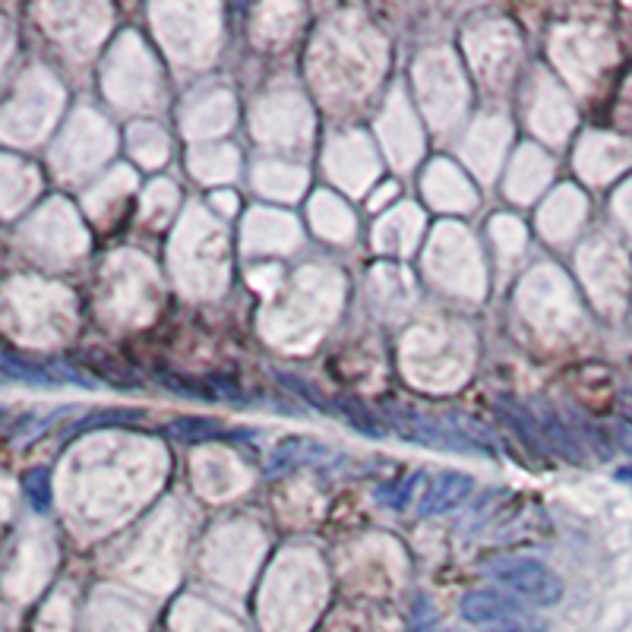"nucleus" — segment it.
Returning a JSON list of instances; mask_svg holds the SVG:
<instances>
[{
  "label": "nucleus",
  "mask_w": 632,
  "mask_h": 632,
  "mask_svg": "<svg viewBox=\"0 0 632 632\" xmlns=\"http://www.w3.org/2000/svg\"><path fill=\"white\" fill-rule=\"evenodd\" d=\"M487 576L493 582H500L503 591H509L512 598H519L525 604L535 607H553L563 598V582L550 566L541 560L528 557H500L497 563L487 566Z\"/></svg>",
  "instance_id": "f257e3e1"
},
{
  "label": "nucleus",
  "mask_w": 632,
  "mask_h": 632,
  "mask_svg": "<svg viewBox=\"0 0 632 632\" xmlns=\"http://www.w3.org/2000/svg\"><path fill=\"white\" fill-rule=\"evenodd\" d=\"M329 456H332V449L326 443H320V440H313V437H285V440L275 443L266 471L269 474H285V471H294L301 465L326 462Z\"/></svg>",
  "instance_id": "39448f33"
},
{
  "label": "nucleus",
  "mask_w": 632,
  "mask_h": 632,
  "mask_svg": "<svg viewBox=\"0 0 632 632\" xmlns=\"http://www.w3.org/2000/svg\"><path fill=\"white\" fill-rule=\"evenodd\" d=\"M617 433H620V440H623V446H626V449L632 452V427H629V424H620V430H617Z\"/></svg>",
  "instance_id": "4468645a"
},
{
  "label": "nucleus",
  "mask_w": 632,
  "mask_h": 632,
  "mask_svg": "<svg viewBox=\"0 0 632 632\" xmlns=\"http://www.w3.org/2000/svg\"><path fill=\"white\" fill-rule=\"evenodd\" d=\"M474 490V478L465 471H440L427 481L421 500H418V512L421 516H440V512L456 509L468 500V493Z\"/></svg>",
  "instance_id": "20e7f679"
},
{
  "label": "nucleus",
  "mask_w": 632,
  "mask_h": 632,
  "mask_svg": "<svg viewBox=\"0 0 632 632\" xmlns=\"http://www.w3.org/2000/svg\"><path fill=\"white\" fill-rule=\"evenodd\" d=\"M547 433H550V437H557V424L547 421ZM563 446H566V452H569L572 459H579V452H576V446H572V440H569V437H563Z\"/></svg>",
  "instance_id": "ddd939ff"
},
{
  "label": "nucleus",
  "mask_w": 632,
  "mask_h": 632,
  "mask_svg": "<svg viewBox=\"0 0 632 632\" xmlns=\"http://www.w3.org/2000/svg\"><path fill=\"white\" fill-rule=\"evenodd\" d=\"M462 617L474 626H497L506 620L525 617V607L519 598L506 595L497 588H474L462 598Z\"/></svg>",
  "instance_id": "7ed1b4c3"
},
{
  "label": "nucleus",
  "mask_w": 632,
  "mask_h": 632,
  "mask_svg": "<svg viewBox=\"0 0 632 632\" xmlns=\"http://www.w3.org/2000/svg\"><path fill=\"white\" fill-rule=\"evenodd\" d=\"M23 493L35 512H48L51 506V481H48V468H29L23 474Z\"/></svg>",
  "instance_id": "1a4fd4ad"
},
{
  "label": "nucleus",
  "mask_w": 632,
  "mask_h": 632,
  "mask_svg": "<svg viewBox=\"0 0 632 632\" xmlns=\"http://www.w3.org/2000/svg\"><path fill=\"white\" fill-rule=\"evenodd\" d=\"M487 632H544V623L528 620V617H516V620H506V623L490 626Z\"/></svg>",
  "instance_id": "f8f14e48"
},
{
  "label": "nucleus",
  "mask_w": 632,
  "mask_h": 632,
  "mask_svg": "<svg viewBox=\"0 0 632 632\" xmlns=\"http://www.w3.org/2000/svg\"><path fill=\"white\" fill-rule=\"evenodd\" d=\"M4 370H7L10 380L35 383V386H57V383H83V386H92V380H83L70 367H61V364L51 367V364L26 361L23 354H16V351H7L4 354Z\"/></svg>",
  "instance_id": "423d86ee"
},
{
  "label": "nucleus",
  "mask_w": 632,
  "mask_h": 632,
  "mask_svg": "<svg viewBox=\"0 0 632 632\" xmlns=\"http://www.w3.org/2000/svg\"><path fill=\"white\" fill-rule=\"evenodd\" d=\"M146 421V411L136 408H111V411H92L86 418H79L67 427V437H76V433H86L95 427H108V424H140Z\"/></svg>",
  "instance_id": "6e6552de"
},
{
  "label": "nucleus",
  "mask_w": 632,
  "mask_h": 632,
  "mask_svg": "<svg viewBox=\"0 0 632 632\" xmlns=\"http://www.w3.org/2000/svg\"><path fill=\"white\" fill-rule=\"evenodd\" d=\"M335 411H342V414H345V418H348L354 427H361L364 433H370V437H380V433H383V430H380V424L370 418V414L364 411V405H361V402L342 399L339 405H335Z\"/></svg>",
  "instance_id": "9b49d317"
},
{
  "label": "nucleus",
  "mask_w": 632,
  "mask_h": 632,
  "mask_svg": "<svg viewBox=\"0 0 632 632\" xmlns=\"http://www.w3.org/2000/svg\"><path fill=\"white\" fill-rule=\"evenodd\" d=\"M275 380H279L282 386H288L291 392H298L301 395V399H307L310 405H316V408H320V411H335V405H329L326 399H323V395L320 392H316V389H310L304 380H298V377H294V373H285V370H275Z\"/></svg>",
  "instance_id": "9d476101"
},
{
  "label": "nucleus",
  "mask_w": 632,
  "mask_h": 632,
  "mask_svg": "<svg viewBox=\"0 0 632 632\" xmlns=\"http://www.w3.org/2000/svg\"><path fill=\"white\" fill-rule=\"evenodd\" d=\"M389 421L402 437H408L414 443L437 446V449H456V452H490L478 440L465 437V430H456V421L424 418V414H414V411H389Z\"/></svg>",
  "instance_id": "f03ea898"
},
{
  "label": "nucleus",
  "mask_w": 632,
  "mask_h": 632,
  "mask_svg": "<svg viewBox=\"0 0 632 632\" xmlns=\"http://www.w3.org/2000/svg\"><path fill=\"white\" fill-rule=\"evenodd\" d=\"M168 430L184 443H209V440H228V437H244V433L228 430V424L215 418H196V414H181L168 424Z\"/></svg>",
  "instance_id": "0eeeda50"
}]
</instances>
